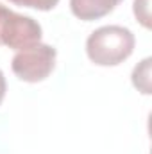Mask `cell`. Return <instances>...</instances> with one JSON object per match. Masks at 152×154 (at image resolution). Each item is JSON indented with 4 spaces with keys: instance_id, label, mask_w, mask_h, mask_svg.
I'll return each instance as SVG.
<instances>
[{
    "instance_id": "cell-1",
    "label": "cell",
    "mask_w": 152,
    "mask_h": 154,
    "mask_svg": "<svg viewBox=\"0 0 152 154\" xmlns=\"http://www.w3.org/2000/svg\"><path fill=\"white\" fill-rule=\"evenodd\" d=\"M136 38L131 29L122 25H104L86 39V54L99 66H116L134 52Z\"/></svg>"
},
{
    "instance_id": "cell-2",
    "label": "cell",
    "mask_w": 152,
    "mask_h": 154,
    "mask_svg": "<svg viewBox=\"0 0 152 154\" xmlns=\"http://www.w3.org/2000/svg\"><path fill=\"white\" fill-rule=\"evenodd\" d=\"M57 50L47 43H36L14 54L11 68L14 75L25 82H39L52 74L56 66Z\"/></svg>"
},
{
    "instance_id": "cell-3",
    "label": "cell",
    "mask_w": 152,
    "mask_h": 154,
    "mask_svg": "<svg viewBox=\"0 0 152 154\" xmlns=\"http://www.w3.org/2000/svg\"><path fill=\"white\" fill-rule=\"evenodd\" d=\"M41 25L34 18L18 14L11 9H7L2 27H0V43L13 48V50H22L27 47H32L36 43H41Z\"/></svg>"
},
{
    "instance_id": "cell-4",
    "label": "cell",
    "mask_w": 152,
    "mask_h": 154,
    "mask_svg": "<svg viewBox=\"0 0 152 154\" xmlns=\"http://www.w3.org/2000/svg\"><path fill=\"white\" fill-rule=\"evenodd\" d=\"M122 0H70V9L82 22H93L109 14Z\"/></svg>"
},
{
    "instance_id": "cell-5",
    "label": "cell",
    "mask_w": 152,
    "mask_h": 154,
    "mask_svg": "<svg viewBox=\"0 0 152 154\" xmlns=\"http://www.w3.org/2000/svg\"><path fill=\"white\" fill-rule=\"evenodd\" d=\"M132 84L143 95L150 93V57H145L132 70Z\"/></svg>"
},
{
    "instance_id": "cell-6",
    "label": "cell",
    "mask_w": 152,
    "mask_h": 154,
    "mask_svg": "<svg viewBox=\"0 0 152 154\" xmlns=\"http://www.w3.org/2000/svg\"><path fill=\"white\" fill-rule=\"evenodd\" d=\"M150 0H134V16L138 18V22L149 29L150 27V7H149Z\"/></svg>"
},
{
    "instance_id": "cell-7",
    "label": "cell",
    "mask_w": 152,
    "mask_h": 154,
    "mask_svg": "<svg viewBox=\"0 0 152 154\" xmlns=\"http://www.w3.org/2000/svg\"><path fill=\"white\" fill-rule=\"evenodd\" d=\"M9 2L22 5V7H32L38 11H50L59 4V0H9Z\"/></svg>"
},
{
    "instance_id": "cell-8",
    "label": "cell",
    "mask_w": 152,
    "mask_h": 154,
    "mask_svg": "<svg viewBox=\"0 0 152 154\" xmlns=\"http://www.w3.org/2000/svg\"><path fill=\"white\" fill-rule=\"evenodd\" d=\"M5 90H7L5 75H4V72L0 70V104H2V100H4V97H5Z\"/></svg>"
},
{
    "instance_id": "cell-9",
    "label": "cell",
    "mask_w": 152,
    "mask_h": 154,
    "mask_svg": "<svg viewBox=\"0 0 152 154\" xmlns=\"http://www.w3.org/2000/svg\"><path fill=\"white\" fill-rule=\"evenodd\" d=\"M5 13H7V7L0 4V27H2V22H4V16H5Z\"/></svg>"
}]
</instances>
